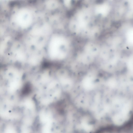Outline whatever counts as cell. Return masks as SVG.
Returning a JSON list of instances; mask_svg holds the SVG:
<instances>
[{
  "label": "cell",
  "mask_w": 133,
  "mask_h": 133,
  "mask_svg": "<svg viewBox=\"0 0 133 133\" xmlns=\"http://www.w3.org/2000/svg\"><path fill=\"white\" fill-rule=\"evenodd\" d=\"M63 31L54 30L50 36L45 46L44 62L46 64L54 66H61L67 59L73 55L71 49V41L68 35Z\"/></svg>",
  "instance_id": "obj_1"
},
{
  "label": "cell",
  "mask_w": 133,
  "mask_h": 133,
  "mask_svg": "<svg viewBox=\"0 0 133 133\" xmlns=\"http://www.w3.org/2000/svg\"><path fill=\"white\" fill-rule=\"evenodd\" d=\"M111 3L114 4L122 1L123 0H108Z\"/></svg>",
  "instance_id": "obj_2"
}]
</instances>
